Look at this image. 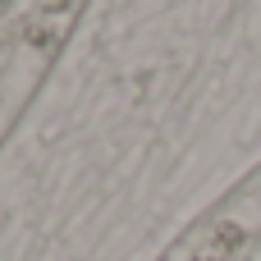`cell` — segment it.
Returning <instances> with one entry per match:
<instances>
[{
	"label": "cell",
	"instance_id": "cell-1",
	"mask_svg": "<svg viewBox=\"0 0 261 261\" xmlns=\"http://www.w3.org/2000/svg\"><path fill=\"white\" fill-rule=\"evenodd\" d=\"M83 5H0V147L60 60Z\"/></svg>",
	"mask_w": 261,
	"mask_h": 261
},
{
	"label": "cell",
	"instance_id": "cell-2",
	"mask_svg": "<svg viewBox=\"0 0 261 261\" xmlns=\"http://www.w3.org/2000/svg\"><path fill=\"white\" fill-rule=\"evenodd\" d=\"M156 261H261V165L216 197Z\"/></svg>",
	"mask_w": 261,
	"mask_h": 261
}]
</instances>
